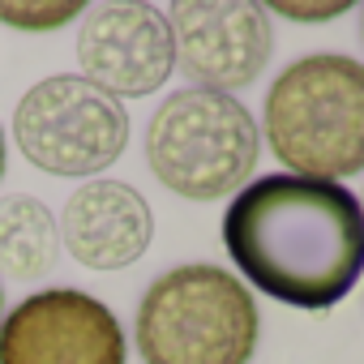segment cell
<instances>
[{"label": "cell", "mask_w": 364, "mask_h": 364, "mask_svg": "<svg viewBox=\"0 0 364 364\" xmlns=\"http://www.w3.org/2000/svg\"><path fill=\"white\" fill-rule=\"evenodd\" d=\"M0 176H5V133H0Z\"/></svg>", "instance_id": "13"}, {"label": "cell", "mask_w": 364, "mask_h": 364, "mask_svg": "<svg viewBox=\"0 0 364 364\" xmlns=\"http://www.w3.org/2000/svg\"><path fill=\"white\" fill-rule=\"evenodd\" d=\"M0 364H124V330L90 291H35L0 317Z\"/></svg>", "instance_id": "7"}, {"label": "cell", "mask_w": 364, "mask_h": 364, "mask_svg": "<svg viewBox=\"0 0 364 364\" xmlns=\"http://www.w3.org/2000/svg\"><path fill=\"white\" fill-rule=\"evenodd\" d=\"M223 245L257 291L317 313L364 274V210L343 185L262 176L232 198Z\"/></svg>", "instance_id": "1"}, {"label": "cell", "mask_w": 364, "mask_h": 364, "mask_svg": "<svg viewBox=\"0 0 364 364\" xmlns=\"http://www.w3.org/2000/svg\"><path fill=\"white\" fill-rule=\"evenodd\" d=\"M82 77L112 99L154 95L176 69L167 14L154 5H99L77 31Z\"/></svg>", "instance_id": "8"}, {"label": "cell", "mask_w": 364, "mask_h": 364, "mask_svg": "<svg viewBox=\"0 0 364 364\" xmlns=\"http://www.w3.org/2000/svg\"><path fill=\"white\" fill-rule=\"evenodd\" d=\"M257 120L223 90H171L146 124V163L163 189L189 202L240 193L257 167Z\"/></svg>", "instance_id": "4"}, {"label": "cell", "mask_w": 364, "mask_h": 364, "mask_svg": "<svg viewBox=\"0 0 364 364\" xmlns=\"http://www.w3.org/2000/svg\"><path fill=\"white\" fill-rule=\"evenodd\" d=\"M262 129L291 176L338 185L364 171V65L343 52L300 56L266 90Z\"/></svg>", "instance_id": "2"}, {"label": "cell", "mask_w": 364, "mask_h": 364, "mask_svg": "<svg viewBox=\"0 0 364 364\" xmlns=\"http://www.w3.org/2000/svg\"><path fill=\"white\" fill-rule=\"evenodd\" d=\"M355 202H360V210H364V189H360V198H355Z\"/></svg>", "instance_id": "15"}, {"label": "cell", "mask_w": 364, "mask_h": 364, "mask_svg": "<svg viewBox=\"0 0 364 364\" xmlns=\"http://www.w3.org/2000/svg\"><path fill=\"white\" fill-rule=\"evenodd\" d=\"M347 9H351L347 0H338V5H274L279 18H296V22H309V26L330 22V18H343Z\"/></svg>", "instance_id": "12"}, {"label": "cell", "mask_w": 364, "mask_h": 364, "mask_svg": "<svg viewBox=\"0 0 364 364\" xmlns=\"http://www.w3.org/2000/svg\"><path fill=\"white\" fill-rule=\"evenodd\" d=\"M0 313H5V291H0Z\"/></svg>", "instance_id": "16"}, {"label": "cell", "mask_w": 364, "mask_h": 364, "mask_svg": "<svg viewBox=\"0 0 364 364\" xmlns=\"http://www.w3.org/2000/svg\"><path fill=\"white\" fill-rule=\"evenodd\" d=\"M73 18H82L77 0H69V5H5L0 0V22L22 26V31H56Z\"/></svg>", "instance_id": "11"}, {"label": "cell", "mask_w": 364, "mask_h": 364, "mask_svg": "<svg viewBox=\"0 0 364 364\" xmlns=\"http://www.w3.org/2000/svg\"><path fill=\"white\" fill-rule=\"evenodd\" d=\"M18 150L48 176H99L129 146V112L82 73L43 77L14 107Z\"/></svg>", "instance_id": "5"}, {"label": "cell", "mask_w": 364, "mask_h": 364, "mask_svg": "<svg viewBox=\"0 0 364 364\" xmlns=\"http://www.w3.org/2000/svg\"><path fill=\"white\" fill-rule=\"evenodd\" d=\"M60 249V228L39 198L0 202V270L9 279H39L52 270Z\"/></svg>", "instance_id": "10"}, {"label": "cell", "mask_w": 364, "mask_h": 364, "mask_svg": "<svg viewBox=\"0 0 364 364\" xmlns=\"http://www.w3.org/2000/svg\"><path fill=\"white\" fill-rule=\"evenodd\" d=\"M257 304L249 287L210 262L159 274L137 304V351L146 364H249L257 351Z\"/></svg>", "instance_id": "3"}, {"label": "cell", "mask_w": 364, "mask_h": 364, "mask_svg": "<svg viewBox=\"0 0 364 364\" xmlns=\"http://www.w3.org/2000/svg\"><path fill=\"white\" fill-rule=\"evenodd\" d=\"M60 240L69 257L86 270H124L133 266L154 236V215L146 198L124 180H86L65 202Z\"/></svg>", "instance_id": "9"}, {"label": "cell", "mask_w": 364, "mask_h": 364, "mask_svg": "<svg viewBox=\"0 0 364 364\" xmlns=\"http://www.w3.org/2000/svg\"><path fill=\"white\" fill-rule=\"evenodd\" d=\"M176 69L198 90H240L257 82L274 52L270 9L253 0H180L167 14Z\"/></svg>", "instance_id": "6"}, {"label": "cell", "mask_w": 364, "mask_h": 364, "mask_svg": "<svg viewBox=\"0 0 364 364\" xmlns=\"http://www.w3.org/2000/svg\"><path fill=\"white\" fill-rule=\"evenodd\" d=\"M360 43H364V5H360Z\"/></svg>", "instance_id": "14"}]
</instances>
